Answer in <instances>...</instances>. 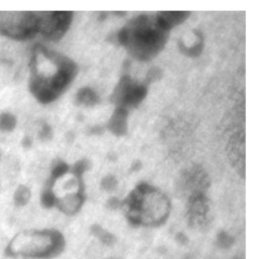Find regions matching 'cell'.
<instances>
[{"label": "cell", "instance_id": "obj_3", "mask_svg": "<svg viewBox=\"0 0 257 259\" xmlns=\"http://www.w3.org/2000/svg\"><path fill=\"white\" fill-rule=\"evenodd\" d=\"M147 95V89L137 85L128 78H124L115 92V103L121 107L136 106Z\"/></svg>", "mask_w": 257, "mask_h": 259}, {"label": "cell", "instance_id": "obj_1", "mask_svg": "<svg viewBox=\"0 0 257 259\" xmlns=\"http://www.w3.org/2000/svg\"><path fill=\"white\" fill-rule=\"evenodd\" d=\"M168 31L147 15L133 20L118 34L120 42L135 58L147 61L155 57L164 48Z\"/></svg>", "mask_w": 257, "mask_h": 259}, {"label": "cell", "instance_id": "obj_2", "mask_svg": "<svg viewBox=\"0 0 257 259\" xmlns=\"http://www.w3.org/2000/svg\"><path fill=\"white\" fill-rule=\"evenodd\" d=\"M61 239L50 231H30L19 234L11 244L14 253L30 258H43L56 252Z\"/></svg>", "mask_w": 257, "mask_h": 259}, {"label": "cell", "instance_id": "obj_4", "mask_svg": "<svg viewBox=\"0 0 257 259\" xmlns=\"http://www.w3.org/2000/svg\"><path fill=\"white\" fill-rule=\"evenodd\" d=\"M189 15L188 12H161L157 15L156 20L163 29L168 31L172 27L184 22Z\"/></svg>", "mask_w": 257, "mask_h": 259}]
</instances>
